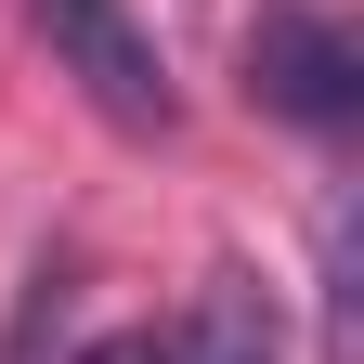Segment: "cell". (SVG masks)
I'll return each mask as SVG.
<instances>
[{"label":"cell","instance_id":"obj_3","mask_svg":"<svg viewBox=\"0 0 364 364\" xmlns=\"http://www.w3.org/2000/svg\"><path fill=\"white\" fill-rule=\"evenodd\" d=\"M169 364H287V312H273V287L247 260H221L196 287V312L169 326Z\"/></svg>","mask_w":364,"mask_h":364},{"label":"cell","instance_id":"obj_4","mask_svg":"<svg viewBox=\"0 0 364 364\" xmlns=\"http://www.w3.org/2000/svg\"><path fill=\"white\" fill-rule=\"evenodd\" d=\"M65 364H169V338H156V326H117V338H91V351H65Z\"/></svg>","mask_w":364,"mask_h":364},{"label":"cell","instance_id":"obj_1","mask_svg":"<svg viewBox=\"0 0 364 364\" xmlns=\"http://www.w3.org/2000/svg\"><path fill=\"white\" fill-rule=\"evenodd\" d=\"M26 26H39V53H53V78H78V105L105 130H130V144H169L182 130L169 53H156V26L130 14V0H26Z\"/></svg>","mask_w":364,"mask_h":364},{"label":"cell","instance_id":"obj_2","mask_svg":"<svg viewBox=\"0 0 364 364\" xmlns=\"http://www.w3.org/2000/svg\"><path fill=\"white\" fill-rule=\"evenodd\" d=\"M247 105H273V117H299V130H351L364 117V39L338 26V14H260L247 26Z\"/></svg>","mask_w":364,"mask_h":364}]
</instances>
